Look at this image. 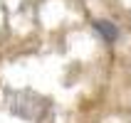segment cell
<instances>
[{
	"label": "cell",
	"instance_id": "6da1fadb",
	"mask_svg": "<svg viewBox=\"0 0 131 123\" xmlns=\"http://www.w3.org/2000/svg\"><path fill=\"white\" fill-rule=\"evenodd\" d=\"M7 108L10 113H15L17 118L25 121H42L50 113V101L40 96L37 91L30 89H20V91H7Z\"/></svg>",
	"mask_w": 131,
	"mask_h": 123
},
{
	"label": "cell",
	"instance_id": "7a4b0ae2",
	"mask_svg": "<svg viewBox=\"0 0 131 123\" xmlns=\"http://www.w3.org/2000/svg\"><path fill=\"white\" fill-rule=\"evenodd\" d=\"M92 27H94L96 35H102V39L106 44H116L119 37H121L119 27L114 25V22H109V20H94V22H92Z\"/></svg>",
	"mask_w": 131,
	"mask_h": 123
}]
</instances>
